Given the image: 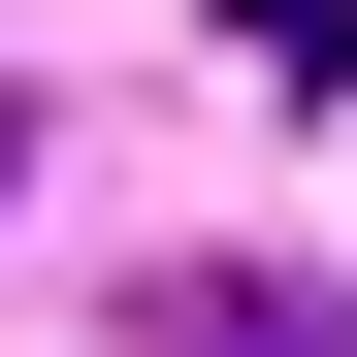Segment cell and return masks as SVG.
<instances>
[{
  "label": "cell",
  "mask_w": 357,
  "mask_h": 357,
  "mask_svg": "<svg viewBox=\"0 0 357 357\" xmlns=\"http://www.w3.org/2000/svg\"><path fill=\"white\" fill-rule=\"evenodd\" d=\"M130 357H357V292H260V260H162Z\"/></svg>",
  "instance_id": "obj_1"
}]
</instances>
